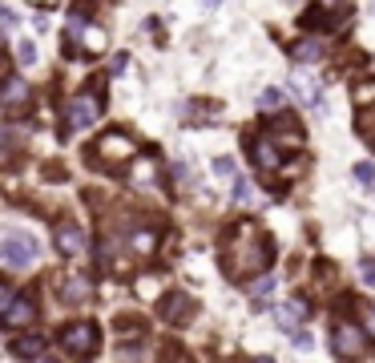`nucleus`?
<instances>
[{"mask_svg": "<svg viewBox=\"0 0 375 363\" xmlns=\"http://www.w3.org/2000/svg\"><path fill=\"white\" fill-rule=\"evenodd\" d=\"M271 254H275L271 238H266L263 230H254V226H238L234 234H230V242H226V266H230L234 278L246 275V271L271 266Z\"/></svg>", "mask_w": 375, "mask_h": 363, "instance_id": "nucleus-1", "label": "nucleus"}, {"mask_svg": "<svg viewBox=\"0 0 375 363\" xmlns=\"http://www.w3.org/2000/svg\"><path fill=\"white\" fill-rule=\"evenodd\" d=\"M101 49H105L101 28H85V13H81V9H73L69 25H65L61 53H65V57H89V53H101Z\"/></svg>", "mask_w": 375, "mask_h": 363, "instance_id": "nucleus-2", "label": "nucleus"}, {"mask_svg": "<svg viewBox=\"0 0 375 363\" xmlns=\"http://www.w3.org/2000/svg\"><path fill=\"white\" fill-rule=\"evenodd\" d=\"M57 339H61L65 355H73V359H89V355L97 351V343H101V331L93 323H69Z\"/></svg>", "mask_w": 375, "mask_h": 363, "instance_id": "nucleus-3", "label": "nucleus"}, {"mask_svg": "<svg viewBox=\"0 0 375 363\" xmlns=\"http://www.w3.org/2000/svg\"><path fill=\"white\" fill-rule=\"evenodd\" d=\"M101 97L97 93H77L69 105H65V134H77V129H85V126H93L101 117Z\"/></svg>", "mask_w": 375, "mask_h": 363, "instance_id": "nucleus-4", "label": "nucleus"}, {"mask_svg": "<svg viewBox=\"0 0 375 363\" xmlns=\"http://www.w3.org/2000/svg\"><path fill=\"white\" fill-rule=\"evenodd\" d=\"M0 259L13 266V271L28 266L33 259H37V238H33V234H21V230H9V234H4V242H0Z\"/></svg>", "mask_w": 375, "mask_h": 363, "instance_id": "nucleus-5", "label": "nucleus"}, {"mask_svg": "<svg viewBox=\"0 0 375 363\" xmlns=\"http://www.w3.org/2000/svg\"><path fill=\"white\" fill-rule=\"evenodd\" d=\"M33 315H37V307H33L28 295H16L13 287L0 291V319H4V327H28Z\"/></svg>", "mask_w": 375, "mask_h": 363, "instance_id": "nucleus-6", "label": "nucleus"}, {"mask_svg": "<svg viewBox=\"0 0 375 363\" xmlns=\"http://www.w3.org/2000/svg\"><path fill=\"white\" fill-rule=\"evenodd\" d=\"M134 141L125 138V134H105V138L97 141V150H93V158L97 162H105V166H113V174H117V166H125L129 158H134Z\"/></svg>", "mask_w": 375, "mask_h": 363, "instance_id": "nucleus-7", "label": "nucleus"}, {"mask_svg": "<svg viewBox=\"0 0 375 363\" xmlns=\"http://www.w3.org/2000/svg\"><path fill=\"white\" fill-rule=\"evenodd\" d=\"M331 343H335V355H343V359H355V355L367 347L363 331L359 327H351V323H339L335 331H331Z\"/></svg>", "mask_w": 375, "mask_h": 363, "instance_id": "nucleus-8", "label": "nucleus"}, {"mask_svg": "<svg viewBox=\"0 0 375 363\" xmlns=\"http://www.w3.org/2000/svg\"><path fill=\"white\" fill-rule=\"evenodd\" d=\"M28 97H33V93H28L25 77H21V73H9V81H4V101H0V105H4L9 113H21L28 105Z\"/></svg>", "mask_w": 375, "mask_h": 363, "instance_id": "nucleus-9", "label": "nucleus"}, {"mask_svg": "<svg viewBox=\"0 0 375 363\" xmlns=\"http://www.w3.org/2000/svg\"><path fill=\"white\" fill-rule=\"evenodd\" d=\"M158 311H162L165 323H182V319H190V311H194V299H190V295H182V291H170Z\"/></svg>", "mask_w": 375, "mask_h": 363, "instance_id": "nucleus-10", "label": "nucleus"}, {"mask_svg": "<svg viewBox=\"0 0 375 363\" xmlns=\"http://www.w3.org/2000/svg\"><path fill=\"white\" fill-rule=\"evenodd\" d=\"M303 319H307V303H299V299L278 303V307H275V323L283 327V331H299Z\"/></svg>", "mask_w": 375, "mask_h": 363, "instance_id": "nucleus-11", "label": "nucleus"}, {"mask_svg": "<svg viewBox=\"0 0 375 363\" xmlns=\"http://www.w3.org/2000/svg\"><path fill=\"white\" fill-rule=\"evenodd\" d=\"M250 162L259 166V170H278V153H275V141L266 138H259V141H250Z\"/></svg>", "mask_w": 375, "mask_h": 363, "instance_id": "nucleus-12", "label": "nucleus"}, {"mask_svg": "<svg viewBox=\"0 0 375 363\" xmlns=\"http://www.w3.org/2000/svg\"><path fill=\"white\" fill-rule=\"evenodd\" d=\"M81 246H85L81 226H77V222H61V226H57V251H61V254H77Z\"/></svg>", "mask_w": 375, "mask_h": 363, "instance_id": "nucleus-13", "label": "nucleus"}, {"mask_svg": "<svg viewBox=\"0 0 375 363\" xmlns=\"http://www.w3.org/2000/svg\"><path fill=\"white\" fill-rule=\"evenodd\" d=\"M9 351H13L16 359H40V351H45V339L40 335H21L9 343Z\"/></svg>", "mask_w": 375, "mask_h": 363, "instance_id": "nucleus-14", "label": "nucleus"}, {"mask_svg": "<svg viewBox=\"0 0 375 363\" xmlns=\"http://www.w3.org/2000/svg\"><path fill=\"white\" fill-rule=\"evenodd\" d=\"M299 25L303 28H327V25H335V13H327L323 4H311V13L299 16Z\"/></svg>", "mask_w": 375, "mask_h": 363, "instance_id": "nucleus-15", "label": "nucleus"}, {"mask_svg": "<svg viewBox=\"0 0 375 363\" xmlns=\"http://www.w3.org/2000/svg\"><path fill=\"white\" fill-rule=\"evenodd\" d=\"M89 278H69V283H61V299L65 303H85L89 299Z\"/></svg>", "mask_w": 375, "mask_h": 363, "instance_id": "nucleus-16", "label": "nucleus"}, {"mask_svg": "<svg viewBox=\"0 0 375 363\" xmlns=\"http://www.w3.org/2000/svg\"><path fill=\"white\" fill-rule=\"evenodd\" d=\"M290 57H295V61H319V57H323V40L319 37H311V40H299V45H295V49H290Z\"/></svg>", "mask_w": 375, "mask_h": 363, "instance_id": "nucleus-17", "label": "nucleus"}, {"mask_svg": "<svg viewBox=\"0 0 375 363\" xmlns=\"http://www.w3.org/2000/svg\"><path fill=\"white\" fill-rule=\"evenodd\" d=\"M278 109H283V89H263V97H259V113L275 117Z\"/></svg>", "mask_w": 375, "mask_h": 363, "instance_id": "nucleus-18", "label": "nucleus"}, {"mask_svg": "<svg viewBox=\"0 0 375 363\" xmlns=\"http://www.w3.org/2000/svg\"><path fill=\"white\" fill-rule=\"evenodd\" d=\"M271 291H275V278H271V275H263V278H254V287H250V295H254V303H259V299H266Z\"/></svg>", "mask_w": 375, "mask_h": 363, "instance_id": "nucleus-19", "label": "nucleus"}, {"mask_svg": "<svg viewBox=\"0 0 375 363\" xmlns=\"http://www.w3.org/2000/svg\"><path fill=\"white\" fill-rule=\"evenodd\" d=\"M16 57H21V65H33L37 61V45H33V40H21V45H16Z\"/></svg>", "mask_w": 375, "mask_h": 363, "instance_id": "nucleus-20", "label": "nucleus"}, {"mask_svg": "<svg viewBox=\"0 0 375 363\" xmlns=\"http://www.w3.org/2000/svg\"><path fill=\"white\" fill-rule=\"evenodd\" d=\"M355 178H359L363 186H371V182H375V162H359V166H355Z\"/></svg>", "mask_w": 375, "mask_h": 363, "instance_id": "nucleus-21", "label": "nucleus"}, {"mask_svg": "<svg viewBox=\"0 0 375 363\" xmlns=\"http://www.w3.org/2000/svg\"><path fill=\"white\" fill-rule=\"evenodd\" d=\"M359 278L367 283V287H375V259H363L359 263Z\"/></svg>", "mask_w": 375, "mask_h": 363, "instance_id": "nucleus-22", "label": "nucleus"}, {"mask_svg": "<svg viewBox=\"0 0 375 363\" xmlns=\"http://www.w3.org/2000/svg\"><path fill=\"white\" fill-rule=\"evenodd\" d=\"M162 363H190V355L182 347H165L162 351Z\"/></svg>", "mask_w": 375, "mask_h": 363, "instance_id": "nucleus-23", "label": "nucleus"}, {"mask_svg": "<svg viewBox=\"0 0 375 363\" xmlns=\"http://www.w3.org/2000/svg\"><path fill=\"white\" fill-rule=\"evenodd\" d=\"M214 174H222V178H234V162H230V158H218V162H214Z\"/></svg>", "mask_w": 375, "mask_h": 363, "instance_id": "nucleus-24", "label": "nucleus"}, {"mask_svg": "<svg viewBox=\"0 0 375 363\" xmlns=\"http://www.w3.org/2000/svg\"><path fill=\"white\" fill-rule=\"evenodd\" d=\"M234 198H238V202H250V186L242 182V178L234 182Z\"/></svg>", "mask_w": 375, "mask_h": 363, "instance_id": "nucleus-25", "label": "nucleus"}, {"mask_svg": "<svg viewBox=\"0 0 375 363\" xmlns=\"http://www.w3.org/2000/svg\"><path fill=\"white\" fill-rule=\"evenodd\" d=\"M295 347L307 351V347H311V335H307V331H295Z\"/></svg>", "mask_w": 375, "mask_h": 363, "instance_id": "nucleus-26", "label": "nucleus"}, {"mask_svg": "<svg viewBox=\"0 0 375 363\" xmlns=\"http://www.w3.org/2000/svg\"><path fill=\"white\" fill-rule=\"evenodd\" d=\"M33 363H57V359H49V355H40V359H33Z\"/></svg>", "mask_w": 375, "mask_h": 363, "instance_id": "nucleus-27", "label": "nucleus"}, {"mask_svg": "<svg viewBox=\"0 0 375 363\" xmlns=\"http://www.w3.org/2000/svg\"><path fill=\"white\" fill-rule=\"evenodd\" d=\"M371 13H375V4H371Z\"/></svg>", "mask_w": 375, "mask_h": 363, "instance_id": "nucleus-28", "label": "nucleus"}]
</instances>
